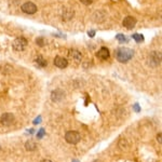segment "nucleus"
<instances>
[{
	"label": "nucleus",
	"instance_id": "nucleus-1",
	"mask_svg": "<svg viewBox=\"0 0 162 162\" xmlns=\"http://www.w3.org/2000/svg\"><path fill=\"white\" fill-rule=\"evenodd\" d=\"M134 56V51L130 48L121 47L116 50V59L120 63H128Z\"/></svg>",
	"mask_w": 162,
	"mask_h": 162
},
{
	"label": "nucleus",
	"instance_id": "nucleus-2",
	"mask_svg": "<svg viewBox=\"0 0 162 162\" xmlns=\"http://www.w3.org/2000/svg\"><path fill=\"white\" fill-rule=\"evenodd\" d=\"M65 140L68 144L71 145H76L81 140V136L78 132L76 131H68V132L65 134Z\"/></svg>",
	"mask_w": 162,
	"mask_h": 162
},
{
	"label": "nucleus",
	"instance_id": "nucleus-3",
	"mask_svg": "<svg viewBox=\"0 0 162 162\" xmlns=\"http://www.w3.org/2000/svg\"><path fill=\"white\" fill-rule=\"evenodd\" d=\"M27 43H28V42H27V40L25 39L24 37L16 38L12 43L13 50H14V51H17V52L24 51L27 47Z\"/></svg>",
	"mask_w": 162,
	"mask_h": 162
},
{
	"label": "nucleus",
	"instance_id": "nucleus-4",
	"mask_svg": "<svg viewBox=\"0 0 162 162\" xmlns=\"http://www.w3.org/2000/svg\"><path fill=\"white\" fill-rule=\"evenodd\" d=\"M149 65L151 67H158L161 65V53L159 51H152L149 55Z\"/></svg>",
	"mask_w": 162,
	"mask_h": 162
},
{
	"label": "nucleus",
	"instance_id": "nucleus-5",
	"mask_svg": "<svg viewBox=\"0 0 162 162\" xmlns=\"http://www.w3.org/2000/svg\"><path fill=\"white\" fill-rule=\"evenodd\" d=\"M15 121V117L13 113H5L0 117V123L5 127H9V125L13 124Z\"/></svg>",
	"mask_w": 162,
	"mask_h": 162
},
{
	"label": "nucleus",
	"instance_id": "nucleus-6",
	"mask_svg": "<svg viewBox=\"0 0 162 162\" xmlns=\"http://www.w3.org/2000/svg\"><path fill=\"white\" fill-rule=\"evenodd\" d=\"M21 9H22V11L24 13H26V14H35V13L37 12V5H35V3L30 2V1H28V2H25L22 5V7H21Z\"/></svg>",
	"mask_w": 162,
	"mask_h": 162
},
{
	"label": "nucleus",
	"instance_id": "nucleus-7",
	"mask_svg": "<svg viewBox=\"0 0 162 162\" xmlns=\"http://www.w3.org/2000/svg\"><path fill=\"white\" fill-rule=\"evenodd\" d=\"M68 57L70 61H73L75 64H80L81 59H82V54L78 50H70L68 53Z\"/></svg>",
	"mask_w": 162,
	"mask_h": 162
},
{
	"label": "nucleus",
	"instance_id": "nucleus-8",
	"mask_svg": "<svg viewBox=\"0 0 162 162\" xmlns=\"http://www.w3.org/2000/svg\"><path fill=\"white\" fill-rule=\"evenodd\" d=\"M136 19L135 17H133V16H127V17H124L123 19V21H122V25L123 26L127 28V29H132V28H134V26L136 25Z\"/></svg>",
	"mask_w": 162,
	"mask_h": 162
},
{
	"label": "nucleus",
	"instance_id": "nucleus-9",
	"mask_svg": "<svg viewBox=\"0 0 162 162\" xmlns=\"http://www.w3.org/2000/svg\"><path fill=\"white\" fill-rule=\"evenodd\" d=\"M64 97H65V92L59 90V89L54 90V91L51 93V100L53 102H55V103L61 102L62 100H64Z\"/></svg>",
	"mask_w": 162,
	"mask_h": 162
},
{
	"label": "nucleus",
	"instance_id": "nucleus-10",
	"mask_svg": "<svg viewBox=\"0 0 162 162\" xmlns=\"http://www.w3.org/2000/svg\"><path fill=\"white\" fill-rule=\"evenodd\" d=\"M54 65H55L56 67H59V68L64 69L68 66V61L62 56H56L55 59H54Z\"/></svg>",
	"mask_w": 162,
	"mask_h": 162
},
{
	"label": "nucleus",
	"instance_id": "nucleus-11",
	"mask_svg": "<svg viewBox=\"0 0 162 162\" xmlns=\"http://www.w3.org/2000/svg\"><path fill=\"white\" fill-rule=\"evenodd\" d=\"M96 56H97L100 59H103V61H106V59H109V56H110V53H109V50H108L107 48H105V47L101 48V49L98 50L97 53H96Z\"/></svg>",
	"mask_w": 162,
	"mask_h": 162
},
{
	"label": "nucleus",
	"instance_id": "nucleus-12",
	"mask_svg": "<svg viewBox=\"0 0 162 162\" xmlns=\"http://www.w3.org/2000/svg\"><path fill=\"white\" fill-rule=\"evenodd\" d=\"M25 149L28 150V151H34V150L37 149V144H36V142H34L32 140H27L25 143Z\"/></svg>",
	"mask_w": 162,
	"mask_h": 162
},
{
	"label": "nucleus",
	"instance_id": "nucleus-13",
	"mask_svg": "<svg viewBox=\"0 0 162 162\" xmlns=\"http://www.w3.org/2000/svg\"><path fill=\"white\" fill-rule=\"evenodd\" d=\"M35 62H36V65H37L38 67H40V68L47 66V61H46L42 56H38L37 59H35Z\"/></svg>",
	"mask_w": 162,
	"mask_h": 162
},
{
	"label": "nucleus",
	"instance_id": "nucleus-14",
	"mask_svg": "<svg viewBox=\"0 0 162 162\" xmlns=\"http://www.w3.org/2000/svg\"><path fill=\"white\" fill-rule=\"evenodd\" d=\"M73 15H74L73 11L69 10V9H65L64 13H63V19L64 20H70V19H73Z\"/></svg>",
	"mask_w": 162,
	"mask_h": 162
},
{
	"label": "nucleus",
	"instance_id": "nucleus-15",
	"mask_svg": "<svg viewBox=\"0 0 162 162\" xmlns=\"http://www.w3.org/2000/svg\"><path fill=\"white\" fill-rule=\"evenodd\" d=\"M132 38L135 40L136 42H142V41H144V37H143V35H140V34H134V35H132Z\"/></svg>",
	"mask_w": 162,
	"mask_h": 162
},
{
	"label": "nucleus",
	"instance_id": "nucleus-16",
	"mask_svg": "<svg viewBox=\"0 0 162 162\" xmlns=\"http://www.w3.org/2000/svg\"><path fill=\"white\" fill-rule=\"evenodd\" d=\"M36 43H37L39 47H43L44 43H46V40H44L42 37H39V38H37V39H36Z\"/></svg>",
	"mask_w": 162,
	"mask_h": 162
},
{
	"label": "nucleus",
	"instance_id": "nucleus-17",
	"mask_svg": "<svg viewBox=\"0 0 162 162\" xmlns=\"http://www.w3.org/2000/svg\"><path fill=\"white\" fill-rule=\"evenodd\" d=\"M116 39L119 40V41H120V42H127V38H125L122 34H118V35H117V37H116Z\"/></svg>",
	"mask_w": 162,
	"mask_h": 162
},
{
	"label": "nucleus",
	"instance_id": "nucleus-18",
	"mask_svg": "<svg viewBox=\"0 0 162 162\" xmlns=\"http://www.w3.org/2000/svg\"><path fill=\"white\" fill-rule=\"evenodd\" d=\"M44 134H46V131H44V129H40L39 133H37V137L38 138H41Z\"/></svg>",
	"mask_w": 162,
	"mask_h": 162
},
{
	"label": "nucleus",
	"instance_id": "nucleus-19",
	"mask_svg": "<svg viewBox=\"0 0 162 162\" xmlns=\"http://www.w3.org/2000/svg\"><path fill=\"white\" fill-rule=\"evenodd\" d=\"M80 2L83 3V5H89L93 2V0H80Z\"/></svg>",
	"mask_w": 162,
	"mask_h": 162
},
{
	"label": "nucleus",
	"instance_id": "nucleus-20",
	"mask_svg": "<svg viewBox=\"0 0 162 162\" xmlns=\"http://www.w3.org/2000/svg\"><path fill=\"white\" fill-rule=\"evenodd\" d=\"M88 35L90 36V37H94V35H95V30H90V32H88Z\"/></svg>",
	"mask_w": 162,
	"mask_h": 162
},
{
	"label": "nucleus",
	"instance_id": "nucleus-21",
	"mask_svg": "<svg viewBox=\"0 0 162 162\" xmlns=\"http://www.w3.org/2000/svg\"><path fill=\"white\" fill-rule=\"evenodd\" d=\"M40 120H41V117H40V116H39L38 118H36V119H35L34 123H35V124H37V123H40Z\"/></svg>",
	"mask_w": 162,
	"mask_h": 162
},
{
	"label": "nucleus",
	"instance_id": "nucleus-22",
	"mask_svg": "<svg viewBox=\"0 0 162 162\" xmlns=\"http://www.w3.org/2000/svg\"><path fill=\"white\" fill-rule=\"evenodd\" d=\"M157 140L159 142V144H161L162 140H161V133H159V134L157 135Z\"/></svg>",
	"mask_w": 162,
	"mask_h": 162
},
{
	"label": "nucleus",
	"instance_id": "nucleus-23",
	"mask_svg": "<svg viewBox=\"0 0 162 162\" xmlns=\"http://www.w3.org/2000/svg\"><path fill=\"white\" fill-rule=\"evenodd\" d=\"M134 109H135V110H136V111H137V113H138V111H140V108L138 107L137 104H135V105H134Z\"/></svg>",
	"mask_w": 162,
	"mask_h": 162
},
{
	"label": "nucleus",
	"instance_id": "nucleus-24",
	"mask_svg": "<svg viewBox=\"0 0 162 162\" xmlns=\"http://www.w3.org/2000/svg\"><path fill=\"white\" fill-rule=\"evenodd\" d=\"M41 162H52V161H50V160H48V159H46V160H42Z\"/></svg>",
	"mask_w": 162,
	"mask_h": 162
},
{
	"label": "nucleus",
	"instance_id": "nucleus-25",
	"mask_svg": "<svg viewBox=\"0 0 162 162\" xmlns=\"http://www.w3.org/2000/svg\"><path fill=\"white\" fill-rule=\"evenodd\" d=\"M73 162H79V161H78V160H74Z\"/></svg>",
	"mask_w": 162,
	"mask_h": 162
},
{
	"label": "nucleus",
	"instance_id": "nucleus-26",
	"mask_svg": "<svg viewBox=\"0 0 162 162\" xmlns=\"http://www.w3.org/2000/svg\"><path fill=\"white\" fill-rule=\"evenodd\" d=\"M93 162H101V161H98V160H95V161H93Z\"/></svg>",
	"mask_w": 162,
	"mask_h": 162
}]
</instances>
